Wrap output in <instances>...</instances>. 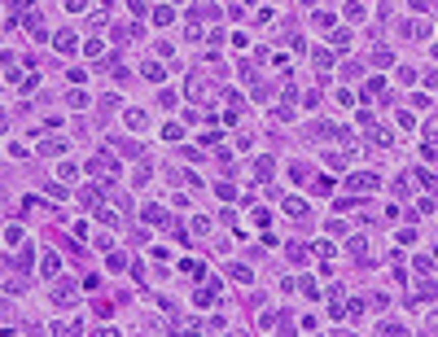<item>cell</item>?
<instances>
[{"label": "cell", "instance_id": "ac0fdd59", "mask_svg": "<svg viewBox=\"0 0 438 337\" xmlns=\"http://www.w3.org/2000/svg\"><path fill=\"white\" fill-rule=\"evenodd\" d=\"M40 149H44V153H48V158H53V153H62V149H66V145H62V141H44V145H40Z\"/></svg>", "mask_w": 438, "mask_h": 337}, {"label": "cell", "instance_id": "5b68a950", "mask_svg": "<svg viewBox=\"0 0 438 337\" xmlns=\"http://www.w3.org/2000/svg\"><path fill=\"white\" fill-rule=\"evenodd\" d=\"M75 48H79V35H70V31L57 35V53H75Z\"/></svg>", "mask_w": 438, "mask_h": 337}, {"label": "cell", "instance_id": "e0dca14e", "mask_svg": "<svg viewBox=\"0 0 438 337\" xmlns=\"http://www.w3.org/2000/svg\"><path fill=\"white\" fill-rule=\"evenodd\" d=\"M372 66H390V48H377V53H372Z\"/></svg>", "mask_w": 438, "mask_h": 337}, {"label": "cell", "instance_id": "7c38bea8", "mask_svg": "<svg viewBox=\"0 0 438 337\" xmlns=\"http://www.w3.org/2000/svg\"><path fill=\"white\" fill-rule=\"evenodd\" d=\"M13 263H18V272H26V267H31V250L22 245V250H18V259H13Z\"/></svg>", "mask_w": 438, "mask_h": 337}, {"label": "cell", "instance_id": "5bb4252c", "mask_svg": "<svg viewBox=\"0 0 438 337\" xmlns=\"http://www.w3.org/2000/svg\"><path fill=\"white\" fill-rule=\"evenodd\" d=\"M289 259H294V263H307V245H298V241H294V245H289Z\"/></svg>", "mask_w": 438, "mask_h": 337}, {"label": "cell", "instance_id": "4fadbf2b", "mask_svg": "<svg viewBox=\"0 0 438 337\" xmlns=\"http://www.w3.org/2000/svg\"><path fill=\"white\" fill-rule=\"evenodd\" d=\"M316 66H320V70H328V66H333V53H328V48H320V53H316Z\"/></svg>", "mask_w": 438, "mask_h": 337}, {"label": "cell", "instance_id": "d6986e66", "mask_svg": "<svg viewBox=\"0 0 438 337\" xmlns=\"http://www.w3.org/2000/svg\"><path fill=\"white\" fill-rule=\"evenodd\" d=\"M425 136H429V141H438V119H429V123H425Z\"/></svg>", "mask_w": 438, "mask_h": 337}, {"label": "cell", "instance_id": "277c9868", "mask_svg": "<svg viewBox=\"0 0 438 337\" xmlns=\"http://www.w3.org/2000/svg\"><path fill=\"white\" fill-rule=\"evenodd\" d=\"M285 215L303 223V219H307V202H303V197H285Z\"/></svg>", "mask_w": 438, "mask_h": 337}, {"label": "cell", "instance_id": "30bf717a", "mask_svg": "<svg viewBox=\"0 0 438 337\" xmlns=\"http://www.w3.org/2000/svg\"><path fill=\"white\" fill-rule=\"evenodd\" d=\"M254 175H259V180H267V175H272V158H259V162H254Z\"/></svg>", "mask_w": 438, "mask_h": 337}, {"label": "cell", "instance_id": "9c48e42d", "mask_svg": "<svg viewBox=\"0 0 438 337\" xmlns=\"http://www.w3.org/2000/svg\"><path fill=\"white\" fill-rule=\"evenodd\" d=\"M228 276H232V280H241V285H245V280H250V267H241V263H232V267H228Z\"/></svg>", "mask_w": 438, "mask_h": 337}, {"label": "cell", "instance_id": "9a60e30c", "mask_svg": "<svg viewBox=\"0 0 438 337\" xmlns=\"http://www.w3.org/2000/svg\"><path fill=\"white\" fill-rule=\"evenodd\" d=\"M324 228H328V237H342V232H346V223H342V219H328Z\"/></svg>", "mask_w": 438, "mask_h": 337}, {"label": "cell", "instance_id": "ba28073f", "mask_svg": "<svg viewBox=\"0 0 438 337\" xmlns=\"http://www.w3.org/2000/svg\"><path fill=\"white\" fill-rule=\"evenodd\" d=\"M145 79H153V83H162L167 75H162V66H158V62H149V66H145Z\"/></svg>", "mask_w": 438, "mask_h": 337}, {"label": "cell", "instance_id": "3957f363", "mask_svg": "<svg viewBox=\"0 0 438 337\" xmlns=\"http://www.w3.org/2000/svg\"><path fill=\"white\" fill-rule=\"evenodd\" d=\"M145 223H153V228H171V215H167L162 206H145Z\"/></svg>", "mask_w": 438, "mask_h": 337}, {"label": "cell", "instance_id": "8992f818", "mask_svg": "<svg viewBox=\"0 0 438 337\" xmlns=\"http://www.w3.org/2000/svg\"><path fill=\"white\" fill-rule=\"evenodd\" d=\"M88 171H114V158H110V153H97V158H92V162H88Z\"/></svg>", "mask_w": 438, "mask_h": 337}, {"label": "cell", "instance_id": "6da1fadb", "mask_svg": "<svg viewBox=\"0 0 438 337\" xmlns=\"http://www.w3.org/2000/svg\"><path fill=\"white\" fill-rule=\"evenodd\" d=\"M346 188H350V193H377V175L360 171V175H350V180H346Z\"/></svg>", "mask_w": 438, "mask_h": 337}, {"label": "cell", "instance_id": "8fae6325", "mask_svg": "<svg viewBox=\"0 0 438 337\" xmlns=\"http://www.w3.org/2000/svg\"><path fill=\"white\" fill-rule=\"evenodd\" d=\"M333 48H338V53H346V48H350V31H338V35H333Z\"/></svg>", "mask_w": 438, "mask_h": 337}, {"label": "cell", "instance_id": "2e32d148", "mask_svg": "<svg viewBox=\"0 0 438 337\" xmlns=\"http://www.w3.org/2000/svg\"><path fill=\"white\" fill-rule=\"evenodd\" d=\"M180 272H188V276H202V263H193V259H184V263H180Z\"/></svg>", "mask_w": 438, "mask_h": 337}, {"label": "cell", "instance_id": "7a4b0ae2", "mask_svg": "<svg viewBox=\"0 0 438 337\" xmlns=\"http://www.w3.org/2000/svg\"><path fill=\"white\" fill-rule=\"evenodd\" d=\"M79 294H84V285H62V289H53V306H75L79 302Z\"/></svg>", "mask_w": 438, "mask_h": 337}, {"label": "cell", "instance_id": "52a82bcc", "mask_svg": "<svg viewBox=\"0 0 438 337\" xmlns=\"http://www.w3.org/2000/svg\"><path fill=\"white\" fill-rule=\"evenodd\" d=\"M57 272H62V259H57V254H48V259H44V276H48V280H53Z\"/></svg>", "mask_w": 438, "mask_h": 337}]
</instances>
